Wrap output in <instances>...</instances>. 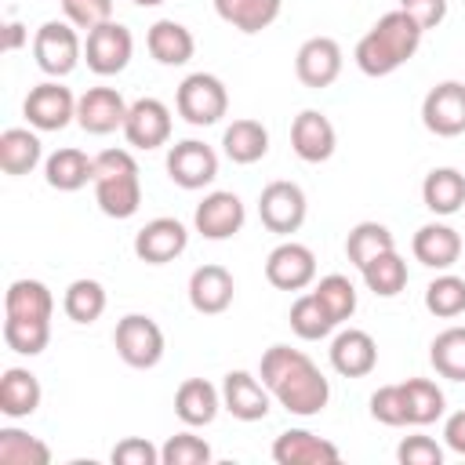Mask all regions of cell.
<instances>
[{
	"instance_id": "obj_3",
	"label": "cell",
	"mask_w": 465,
	"mask_h": 465,
	"mask_svg": "<svg viewBox=\"0 0 465 465\" xmlns=\"http://www.w3.org/2000/svg\"><path fill=\"white\" fill-rule=\"evenodd\" d=\"M94 200L105 218H131L142 207L138 160L127 149H102L94 156Z\"/></svg>"
},
{
	"instance_id": "obj_35",
	"label": "cell",
	"mask_w": 465,
	"mask_h": 465,
	"mask_svg": "<svg viewBox=\"0 0 465 465\" xmlns=\"http://www.w3.org/2000/svg\"><path fill=\"white\" fill-rule=\"evenodd\" d=\"M105 287L91 276H80L65 287L62 294V312L73 320V323H94L102 312H105Z\"/></svg>"
},
{
	"instance_id": "obj_32",
	"label": "cell",
	"mask_w": 465,
	"mask_h": 465,
	"mask_svg": "<svg viewBox=\"0 0 465 465\" xmlns=\"http://www.w3.org/2000/svg\"><path fill=\"white\" fill-rule=\"evenodd\" d=\"M283 0H214V11L225 25L240 33H262L280 18Z\"/></svg>"
},
{
	"instance_id": "obj_39",
	"label": "cell",
	"mask_w": 465,
	"mask_h": 465,
	"mask_svg": "<svg viewBox=\"0 0 465 465\" xmlns=\"http://www.w3.org/2000/svg\"><path fill=\"white\" fill-rule=\"evenodd\" d=\"M0 461L4 465H47L51 447L40 436H29V432L7 425V429H0Z\"/></svg>"
},
{
	"instance_id": "obj_26",
	"label": "cell",
	"mask_w": 465,
	"mask_h": 465,
	"mask_svg": "<svg viewBox=\"0 0 465 465\" xmlns=\"http://www.w3.org/2000/svg\"><path fill=\"white\" fill-rule=\"evenodd\" d=\"M44 182L58 193H76L87 182H94V156H87L84 149H73V145L54 149L44 160Z\"/></svg>"
},
{
	"instance_id": "obj_18",
	"label": "cell",
	"mask_w": 465,
	"mask_h": 465,
	"mask_svg": "<svg viewBox=\"0 0 465 465\" xmlns=\"http://www.w3.org/2000/svg\"><path fill=\"white\" fill-rule=\"evenodd\" d=\"M291 149L305 163H323L338 149V131L320 109H302L291 124Z\"/></svg>"
},
{
	"instance_id": "obj_51",
	"label": "cell",
	"mask_w": 465,
	"mask_h": 465,
	"mask_svg": "<svg viewBox=\"0 0 465 465\" xmlns=\"http://www.w3.org/2000/svg\"><path fill=\"white\" fill-rule=\"evenodd\" d=\"M131 4H138V7H160L163 0H131Z\"/></svg>"
},
{
	"instance_id": "obj_42",
	"label": "cell",
	"mask_w": 465,
	"mask_h": 465,
	"mask_svg": "<svg viewBox=\"0 0 465 465\" xmlns=\"http://www.w3.org/2000/svg\"><path fill=\"white\" fill-rule=\"evenodd\" d=\"M312 294L320 298V305L331 312L334 323H345V320L356 312V287H352V280L341 276V272H331V276L316 280Z\"/></svg>"
},
{
	"instance_id": "obj_46",
	"label": "cell",
	"mask_w": 465,
	"mask_h": 465,
	"mask_svg": "<svg viewBox=\"0 0 465 465\" xmlns=\"http://www.w3.org/2000/svg\"><path fill=\"white\" fill-rule=\"evenodd\" d=\"M400 465H443V447L432 436H403L396 447Z\"/></svg>"
},
{
	"instance_id": "obj_9",
	"label": "cell",
	"mask_w": 465,
	"mask_h": 465,
	"mask_svg": "<svg viewBox=\"0 0 465 465\" xmlns=\"http://www.w3.org/2000/svg\"><path fill=\"white\" fill-rule=\"evenodd\" d=\"M22 113L33 131H62L76 120V94L69 87H62L58 80H44V84L29 87Z\"/></svg>"
},
{
	"instance_id": "obj_7",
	"label": "cell",
	"mask_w": 465,
	"mask_h": 465,
	"mask_svg": "<svg viewBox=\"0 0 465 465\" xmlns=\"http://www.w3.org/2000/svg\"><path fill=\"white\" fill-rule=\"evenodd\" d=\"M305 214H309V200H305V189L298 182H287V178H276L262 189L258 196V218L269 232L276 236H291L305 225Z\"/></svg>"
},
{
	"instance_id": "obj_16",
	"label": "cell",
	"mask_w": 465,
	"mask_h": 465,
	"mask_svg": "<svg viewBox=\"0 0 465 465\" xmlns=\"http://www.w3.org/2000/svg\"><path fill=\"white\" fill-rule=\"evenodd\" d=\"M189 247V229L178 218H153L134 232V254L145 265H167Z\"/></svg>"
},
{
	"instance_id": "obj_19",
	"label": "cell",
	"mask_w": 465,
	"mask_h": 465,
	"mask_svg": "<svg viewBox=\"0 0 465 465\" xmlns=\"http://www.w3.org/2000/svg\"><path fill=\"white\" fill-rule=\"evenodd\" d=\"M127 102L116 87H87L76 98V124L87 134H113L127 120Z\"/></svg>"
},
{
	"instance_id": "obj_10",
	"label": "cell",
	"mask_w": 465,
	"mask_h": 465,
	"mask_svg": "<svg viewBox=\"0 0 465 465\" xmlns=\"http://www.w3.org/2000/svg\"><path fill=\"white\" fill-rule=\"evenodd\" d=\"M167 178L178 185V189H203L218 178V153L200 142V138H185V142H174L167 149Z\"/></svg>"
},
{
	"instance_id": "obj_4",
	"label": "cell",
	"mask_w": 465,
	"mask_h": 465,
	"mask_svg": "<svg viewBox=\"0 0 465 465\" xmlns=\"http://www.w3.org/2000/svg\"><path fill=\"white\" fill-rule=\"evenodd\" d=\"M33 58H36L40 73H47L51 80L69 76V73L80 65V58H84V40H80L76 25L65 22V18H62V22H58V18L44 22V25L33 33Z\"/></svg>"
},
{
	"instance_id": "obj_23",
	"label": "cell",
	"mask_w": 465,
	"mask_h": 465,
	"mask_svg": "<svg viewBox=\"0 0 465 465\" xmlns=\"http://www.w3.org/2000/svg\"><path fill=\"white\" fill-rule=\"evenodd\" d=\"M411 251H414V258H418L425 269L447 272V269L461 258V236H458V229H450L447 222H425V225L414 232Z\"/></svg>"
},
{
	"instance_id": "obj_17",
	"label": "cell",
	"mask_w": 465,
	"mask_h": 465,
	"mask_svg": "<svg viewBox=\"0 0 465 465\" xmlns=\"http://www.w3.org/2000/svg\"><path fill=\"white\" fill-rule=\"evenodd\" d=\"M269 407L272 392L251 371H229L222 378V411H229L236 421H262Z\"/></svg>"
},
{
	"instance_id": "obj_8",
	"label": "cell",
	"mask_w": 465,
	"mask_h": 465,
	"mask_svg": "<svg viewBox=\"0 0 465 465\" xmlns=\"http://www.w3.org/2000/svg\"><path fill=\"white\" fill-rule=\"evenodd\" d=\"M131 54H134V36H131V29L120 25L116 18L105 22V25H98V29H91L87 40H84V62H87V69L98 73V76H116V73H124L127 62H131Z\"/></svg>"
},
{
	"instance_id": "obj_27",
	"label": "cell",
	"mask_w": 465,
	"mask_h": 465,
	"mask_svg": "<svg viewBox=\"0 0 465 465\" xmlns=\"http://www.w3.org/2000/svg\"><path fill=\"white\" fill-rule=\"evenodd\" d=\"M145 47H149V54H153L160 65H185V62L196 54L193 33H189L182 22H174V18L153 22L149 33H145Z\"/></svg>"
},
{
	"instance_id": "obj_40",
	"label": "cell",
	"mask_w": 465,
	"mask_h": 465,
	"mask_svg": "<svg viewBox=\"0 0 465 465\" xmlns=\"http://www.w3.org/2000/svg\"><path fill=\"white\" fill-rule=\"evenodd\" d=\"M425 309L440 320H454L465 312V280L454 272H440L425 287Z\"/></svg>"
},
{
	"instance_id": "obj_30",
	"label": "cell",
	"mask_w": 465,
	"mask_h": 465,
	"mask_svg": "<svg viewBox=\"0 0 465 465\" xmlns=\"http://www.w3.org/2000/svg\"><path fill=\"white\" fill-rule=\"evenodd\" d=\"M222 149L232 163H258L265 153H269V131L262 120H251V116H240L225 127L222 134Z\"/></svg>"
},
{
	"instance_id": "obj_1",
	"label": "cell",
	"mask_w": 465,
	"mask_h": 465,
	"mask_svg": "<svg viewBox=\"0 0 465 465\" xmlns=\"http://www.w3.org/2000/svg\"><path fill=\"white\" fill-rule=\"evenodd\" d=\"M258 378L265 381L272 400L298 418H316L331 400V381L323 378V371L291 345H269L262 352Z\"/></svg>"
},
{
	"instance_id": "obj_22",
	"label": "cell",
	"mask_w": 465,
	"mask_h": 465,
	"mask_svg": "<svg viewBox=\"0 0 465 465\" xmlns=\"http://www.w3.org/2000/svg\"><path fill=\"white\" fill-rule=\"evenodd\" d=\"M331 367L341 378H367L378 367V341L360 327L338 331L331 341Z\"/></svg>"
},
{
	"instance_id": "obj_43",
	"label": "cell",
	"mask_w": 465,
	"mask_h": 465,
	"mask_svg": "<svg viewBox=\"0 0 465 465\" xmlns=\"http://www.w3.org/2000/svg\"><path fill=\"white\" fill-rule=\"evenodd\" d=\"M211 461V443L196 432H174L160 447V465H207Z\"/></svg>"
},
{
	"instance_id": "obj_34",
	"label": "cell",
	"mask_w": 465,
	"mask_h": 465,
	"mask_svg": "<svg viewBox=\"0 0 465 465\" xmlns=\"http://www.w3.org/2000/svg\"><path fill=\"white\" fill-rule=\"evenodd\" d=\"M363 283H367V291L371 294H378V298H396L403 287H407V262L396 254V247L392 251H385V254H378V258H371L363 269Z\"/></svg>"
},
{
	"instance_id": "obj_28",
	"label": "cell",
	"mask_w": 465,
	"mask_h": 465,
	"mask_svg": "<svg viewBox=\"0 0 465 465\" xmlns=\"http://www.w3.org/2000/svg\"><path fill=\"white\" fill-rule=\"evenodd\" d=\"M421 203L436 218L458 214L461 203H465V174L458 167H432L421 182Z\"/></svg>"
},
{
	"instance_id": "obj_41",
	"label": "cell",
	"mask_w": 465,
	"mask_h": 465,
	"mask_svg": "<svg viewBox=\"0 0 465 465\" xmlns=\"http://www.w3.org/2000/svg\"><path fill=\"white\" fill-rule=\"evenodd\" d=\"M4 341L18 356H40L51 341V320H11V316H4Z\"/></svg>"
},
{
	"instance_id": "obj_45",
	"label": "cell",
	"mask_w": 465,
	"mask_h": 465,
	"mask_svg": "<svg viewBox=\"0 0 465 465\" xmlns=\"http://www.w3.org/2000/svg\"><path fill=\"white\" fill-rule=\"evenodd\" d=\"M58 4L65 11V22H73L84 33L113 22V0H58Z\"/></svg>"
},
{
	"instance_id": "obj_29",
	"label": "cell",
	"mask_w": 465,
	"mask_h": 465,
	"mask_svg": "<svg viewBox=\"0 0 465 465\" xmlns=\"http://www.w3.org/2000/svg\"><path fill=\"white\" fill-rule=\"evenodd\" d=\"M4 316L11 320H51L54 316V294L44 280H15L4 294Z\"/></svg>"
},
{
	"instance_id": "obj_37",
	"label": "cell",
	"mask_w": 465,
	"mask_h": 465,
	"mask_svg": "<svg viewBox=\"0 0 465 465\" xmlns=\"http://www.w3.org/2000/svg\"><path fill=\"white\" fill-rule=\"evenodd\" d=\"M287 320H291V331H294L302 341H320V338H327V334L338 327V323L331 320V312L320 305V298H316L312 291H305V294H298V298H294V305H291Z\"/></svg>"
},
{
	"instance_id": "obj_21",
	"label": "cell",
	"mask_w": 465,
	"mask_h": 465,
	"mask_svg": "<svg viewBox=\"0 0 465 465\" xmlns=\"http://www.w3.org/2000/svg\"><path fill=\"white\" fill-rule=\"evenodd\" d=\"M272 461L276 465H334L341 461V450L309 429H287L272 440Z\"/></svg>"
},
{
	"instance_id": "obj_15",
	"label": "cell",
	"mask_w": 465,
	"mask_h": 465,
	"mask_svg": "<svg viewBox=\"0 0 465 465\" xmlns=\"http://www.w3.org/2000/svg\"><path fill=\"white\" fill-rule=\"evenodd\" d=\"M120 131L134 149H160L171 142V109L160 98H138L131 102Z\"/></svg>"
},
{
	"instance_id": "obj_49",
	"label": "cell",
	"mask_w": 465,
	"mask_h": 465,
	"mask_svg": "<svg viewBox=\"0 0 465 465\" xmlns=\"http://www.w3.org/2000/svg\"><path fill=\"white\" fill-rule=\"evenodd\" d=\"M443 443H447L454 454H461V458H465V407H461V411H454V414L443 421Z\"/></svg>"
},
{
	"instance_id": "obj_50",
	"label": "cell",
	"mask_w": 465,
	"mask_h": 465,
	"mask_svg": "<svg viewBox=\"0 0 465 465\" xmlns=\"http://www.w3.org/2000/svg\"><path fill=\"white\" fill-rule=\"evenodd\" d=\"M25 40H29V29H25L22 22H7V25H4V51H7V54H15Z\"/></svg>"
},
{
	"instance_id": "obj_48",
	"label": "cell",
	"mask_w": 465,
	"mask_h": 465,
	"mask_svg": "<svg viewBox=\"0 0 465 465\" xmlns=\"http://www.w3.org/2000/svg\"><path fill=\"white\" fill-rule=\"evenodd\" d=\"M400 11H407L421 29H436L447 18V0H400Z\"/></svg>"
},
{
	"instance_id": "obj_25",
	"label": "cell",
	"mask_w": 465,
	"mask_h": 465,
	"mask_svg": "<svg viewBox=\"0 0 465 465\" xmlns=\"http://www.w3.org/2000/svg\"><path fill=\"white\" fill-rule=\"evenodd\" d=\"M222 411V389H214L207 378H185L174 392V414L182 425L200 429L211 425Z\"/></svg>"
},
{
	"instance_id": "obj_6",
	"label": "cell",
	"mask_w": 465,
	"mask_h": 465,
	"mask_svg": "<svg viewBox=\"0 0 465 465\" xmlns=\"http://www.w3.org/2000/svg\"><path fill=\"white\" fill-rule=\"evenodd\" d=\"M113 345L120 352V360L134 371H149L163 360V331L153 316L145 312H127L124 320H116V331H113Z\"/></svg>"
},
{
	"instance_id": "obj_38",
	"label": "cell",
	"mask_w": 465,
	"mask_h": 465,
	"mask_svg": "<svg viewBox=\"0 0 465 465\" xmlns=\"http://www.w3.org/2000/svg\"><path fill=\"white\" fill-rule=\"evenodd\" d=\"M403 396H407V421L411 425H432L436 418H443L447 400L432 378H407Z\"/></svg>"
},
{
	"instance_id": "obj_20",
	"label": "cell",
	"mask_w": 465,
	"mask_h": 465,
	"mask_svg": "<svg viewBox=\"0 0 465 465\" xmlns=\"http://www.w3.org/2000/svg\"><path fill=\"white\" fill-rule=\"evenodd\" d=\"M236 298V280L225 265H200L193 269L189 276V305L200 312V316H222Z\"/></svg>"
},
{
	"instance_id": "obj_36",
	"label": "cell",
	"mask_w": 465,
	"mask_h": 465,
	"mask_svg": "<svg viewBox=\"0 0 465 465\" xmlns=\"http://www.w3.org/2000/svg\"><path fill=\"white\" fill-rule=\"evenodd\" d=\"M429 363L447 381H465V327H447L429 345Z\"/></svg>"
},
{
	"instance_id": "obj_47",
	"label": "cell",
	"mask_w": 465,
	"mask_h": 465,
	"mask_svg": "<svg viewBox=\"0 0 465 465\" xmlns=\"http://www.w3.org/2000/svg\"><path fill=\"white\" fill-rule=\"evenodd\" d=\"M113 465H160V447L145 436H127L113 447Z\"/></svg>"
},
{
	"instance_id": "obj_13",
	"label": "cell",
	"mask_w": 465,
	"mask_h": 465,
	"mask_svg": "<svg viewBox=\"0 0 465 465\" xmlns=\"http://www.w3.org/2000/svg\"><path fill=\"white\" fill-rule=\"evenodd\" d=\"M243 222H247V211H243V200L232 189L207 193L196 203V214H193V225L203 240H229L243 229Z\"/></svg>"
},
{
	"instance_id": "obj_24",
	"label": "cell",
	"mask_w": 465,
	"mask_h": 465,
	"mask_svg": "<svg viewBox=\"0 0 465 465\" xmlns=\"http://www.w3.org/2000/svg\"><path fill=\"white\" fill-rule=\"evenodd\" d=\"M40 400H44V389H40V378L25 367H7L0 374V414L11 418V421H22L29 414L40 411Z\"/></svg>"
},
{
	"instance_id": "obj_2",
	"label": "cell",
	"mask_w": 465,
	"mask_h": 465,
	"mask_svg": "<svg viewBox=\"0 0 465 465\" xmlns=\"http://www.w3.org/2000/svg\"><path fill=\"white\" fill-rule=\"evenodd\" d=\"M421 36H425V29H421L407 11L396 7V11L381 15V18L360 36L352 58H356L360 73H367V76H389V73H396L400 65H407V62L418 54Z\"/></svg>"
},
{
	"instance_id": "obj_12",
	"label": "cell",
	"mask_w": 465,
	"mask_h": 465,
	"mask_svg": "<svg viewBox=\"0 0 465 465\" xmlns=\"http://www.w3.org/2000/svg\"><path fill=\"white\" fill-rule=\"evenodd\" d=\"M265 280L276 291H305L316 283V254L298 240H283L265 258Z\"/></svg>"
},
{
	"instance_id": "obj_31",
	"label": "cell",
	"mask_w": 465,
	"mask_h": 465,
	"mask_svg": "<svg viewBox=\"0 0 465 465\" xmlns=\"http://www.w3.org/2000/svg\"><path fill=\"white\" fill-rule=\"evenodd\" d=\"M44 156V145L36 138V131L29 127H7L0 134V171L11 174V178H22L29 174Z\"/></svg>"
},
{
	"instance_id": "obj_33",
	"label": "cell",
	"mask_w": 465,
	"mask_h": 465,
	"mask_svg": "<svg viewBox=\"0 0 465 465\" xmlns=\"http://www.w3.org/2000/svg\"><path fill=\"white\" fill-rule=\"evenodd\" d=\"M392 247H396V240H392L389 225H381V222H356L349 229V236H345V258L356 269H363L371 258H378V254H385Z\"/></svg>"
},
{
	"instance_id": "obj_11",
	"label": "cell",
	"mask_w": 465,
	"mask_h": 465,
	"mask_svg": "<svg viewBox=\"0 0 465 465\" xmlns=\"http://www.w3.org/2000/svg\"><path fill=\"white\" fill-rule=\"evenodd\" d=\"M421 124L436 138H458L465 134V84L443 80L421 98Z\"/></svg>"
},
{
	"instance_id": "obj_14",
	"label": "cell",
	"mask_w": 465,
	"mask_h": 465,
	"mask_svg": "<svg viewBox=\"0 0 465 465\" xmlns=\"http://www.w3.org/2000/svg\"><path fill=\"white\" fill-rule=\"evenodd\" d=\"M341 62H345V54L334 36H309L294 54V73L305 87L323 91L341 76Z\"/></svg>"
},
{
	"instance_id": "obj_44",
	"label": "cell",
	"mask_w": 465,
	"mask_h": 465,
	"mask_svg": "<svg viewBox=\"0 0 465 465\" xmlns=\"http://www.w3.org/2000/svg\"><path fill=\"white\" fill-rule=\"evenodd\" d=\"M371 418L389 425V429H403L407 421V396H403V381L400 385H381L371 392Z\"/></svg>"
},
{
	"instance_id": "obj_5",
	"label": "cell",
	"mask_w": 465,
	"mask_h": 465,
	"mask_svg": "<svg viewBox=\"0 0 465 465\" xmlns=\"http://www.w3.org/2000/svg\"><path fill=\"white\" fill-rule=\"evenodd\" d=\"M174 109L193 127H211L229 113V91L214 73H189L174 91Z\"/></svg>"
}]
</instances>
